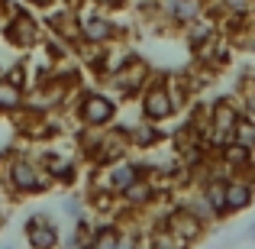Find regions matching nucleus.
I'll list each match as a JSON object with an SVG mask.
<instances>
[{
    "instance_id": "nucleus-1",
    "label": "nucleus",
    "mask_w": 255,
    "mask_h": 249,
    "mask_svg": "<svg viewBox=\"0 0 255 249\" xmlns=\"http://www.w3.org/2000/svg\"><path fill=\"white\" fill-rule=\"evenodd\" d=\"M0 188L13 201L42 198V194L55 191V178H52L49 168L39 162L36 152H29L26 146H16L6 156H0Z\"/></svg>"
},
{
    "instance_id": "nucleus-2",
    "label": "nucleus",
    "mask_w": 255,
    "mask_h": 249,
    "mask_svg": "<svg viewBox=\"0 0 255 249\" xmlns=\"http://www.w3.org/2000/svg\"><path fill=\"white\" fill-rule=\"evenodd\" d=\"M120 100L113 97L107 87H81L75 94V104H71V113H75L78 126H94V130H107L120 120Z\"/></svg>"
},
{
    "instance_id": "nucleus-3",
    "label": "nucleus",
    "mask_w": 255,
    "mask_h": 249,
    "mask_svg": "<svg viewBox=\"0 0 255 249\" xmlns=\"http://www.w3.org/2000/svg\"><path fill=\"white\" fill-rule=\"evenodd\" d=\"M152 75H155V71H152V65L145 62L139 52H132V55L126 58L117 71H110V75H107L100 84H104L107 91H110L113 97L123 104V100H136L139 94H142V87L149 84Z\"/></svg>"
},
{
    "instance_id": "nucleus-4",
    "label": "nucleus",
    "mask_w": 255,
    "mask_h": 249,
    "mask_svg": "<svg viewBox=\"0 0 255 249\" xmlns=\"http://www.w3.org/2000/svg\"><path fill=\"white\" fill-rule=\"evenodd\" d=\"M0 36H3V42L10 45V49L32 52V49H39L42 39H45V23L23 3L13 16L3 19V32H0Z\"/></svg>"
},
{
    "instance_id": "nucleus-5",
    "label": "nucleus",
    "mask_w": 255,
    "mask_h": 249,
    "mask_svg": "<svg viewBox=\"0 0 255 249\" xmlns=\"http://www.w3.org/2000/svg\"><path fill=\"white\" fill-rule=\"evenodd\" d=\"M136 104H139V117L152 120V123H168V120L181 117L178 104H174V97L168 91V81H165V71L149 78V84L142 87V94L136 97Z\"/></svg>"
},
{
    "instance_id": "nucleus-6",
    "label": "nucleus",
    "mask_w": 255,
    "mask_h": 249,
    "mask_svg": "<svg viewBox=\"0 0 255 249\" xmlns=\"http://www.w3.org/2000/svg\"><path fill=\"white\" fill-rule=\"evenodd\" d=\"M23 240L29 249H58L62 246V227L49 211H36L23 220Z\"/></svg>"
},
{
    "instance_id": "nucleus-7",
    "label": "nucleus",
    "mask_w": 255,
    "mask_h": 249,
    "mask_svg": "<svg viewBox=\"0 0 255 249\" xmlns=\"http://www.w3.org/2000/svg\"><path fill=\"white\" fill-rule=\"evenodd\" d=\"M162 224H165V227H168V230L174 233V237L181 240V246H184V249H194V246L200 243V240L207 237V230H210L207 224H200V220L194 217L191 211H184V207L174 204V201L168 204V211H165ZM152 227H155V224H152Z\"/></svg>"
},
{
    "instance_id": "nucleus-8",
    "label": "nucleus",
    "mask_w": 255,
    "mask_h": 249,
    "mask_svg": "<svg viewBox=\"0 0 255 249\" xmlns=\"http://www.w3.org/2000/svg\"><path fill=\"white\" fill-rule=\"evenodd\" d=\"M255 204V185L246 175H230L226 178V214L236 217V214L249 211Z\"/></svg>"
},
{
    "instance_id": "nucleus-9",
    "label": "nucleus",
    "mask_w": 255,
    "mask_h": 249,
    "mask_svg": "<svg viewBox=\"0 0 255 249\" xmlns=\"http://www.w3.org/2000/svg\"><path fill=\"white\" fill-rule=\"evenodd\" d=\"M217 159H220V165H223L226 175H246V168H249L252 159H255V149L233 139L230 146H223V149L217 152Z\"/></svg>"
},
{
    "instance_id": "nucleus-10",
    "label": "nucleus",
    "mask_w": 255,
    "mask_h": 249,
    "mask_svg": "<svg viewBox=\"0 0 255 249\" xmlns=\"http://www.w3.org/2000/svg\"><path fill=\"white\" fill-rule=\"evenodd\" d=\"M220 32V26L213 23L210 16H200V19H194L191 26H184L181 29V39H184V45H187V52H197L200 45H207L213 36Z\"/></svg>"
},
{
    "instance_id": "nucleus-11",
    "label": "nucleus",
    "mask_w": 255,
    "mask_h": 249,
    "mask_svg": "<svg viewBox=\"0 0 255 249\" xmlns=\"http://www.w3.org/2000/svg\"><path fill=\"white\" fill-rule=\"evenodd\" d=\"M26 107V87L6 81L3 75H0V117L10 120L13 113H19Z\"/></svg>"
},
{
    "instance_id": "nucleus-12",
    "label": "nucleus",
    "mask_w": 255,
    "mask_h": 249,
    "mask_svg": "<svg viewBox=\"0 0 255 249\" xmlns=\"http://www.w3.org/2000/svg\"><path fill=\"white\" fill-rule=\"evenodd\" d=\"M62 214H65V217H71V224H78V220L91 217V207H87L84 194H81V198H78V194H65V201H62Z\"/></svg>"
},
{
    "instance_id": "nucleus-13",
    "label": "nucleus",
    "mask_w": 255,
    "mask_h": 249,
    "mask_svg": "<svg viewBox=\"0 0 255 249\" xmlns=\"http://www.w3.org/2000/svg\"><path fill=\"white\" fill-rule=\"evenodd\" d=\"M223 6V16L233 13V16H255V0H220Z\"/></svg>"
},
{
    "instance_id": "nucleus-14",
    "label": "nucleus",
    "mask_w": 255,
    "mask_h": 249,
    "mask_svg": "<svg viewBox=\"0 0 255 249\" xmlns=\"http://www.w3.org/2000/svg\"><path fill=\"white\" fill-rule=\"evenodd\" d=\"M91 6H97V10H104V13H123V10H129V0H87Z\"/></svg>"
},
{
    "instance_id": "nucleus-15",
    "label": "nucleus",
    "mask_w": 255,
    "mask_h": 249,
    "mask_svg": "<svg viewBox=\"0 0 255 249\" xmlns=\"http://www.w3.org/2000/svg\"><path fill=\"white\" fill-rule=\"evenodd\" d=\"M23 3L26 6H29V10H52V6H58V3H62V0H23Z\"/></svg>"
},
{
    "instance_id": "nucleus-16",
    "label": "nucleus",
    "mask_w": 255,
    "mask_h": 249,
    "mask_svg": "<svg viewBox=\"0 0 255 249\" xmlns=\"http://www.w3.org/2000/svg\"><path fill=\"white\" fill-rule=\"evenodd\" d=\"M0 32H3V23H0Z\"/></svg>"
},
{
    "instance_id": "nucleus-17",
    "label": "nucleus",
    "mask_w": 255,
    "mask_h": 249,
    "mask_svg": "<svg viewBox=\"0 0 255 249\" xmlns=\"http://www.w3.org/2000/svg\"><path fill=\"white\" fill-rule=\"evenodd\" d=\"M3 249H13V246H3Z\"/></svg>"
},
{
    "instance_id": "nucleus-18",
    "label": "nucleus",
    "mask_w": 255,
    "mask_h": 249,
    "mask_svg": "<svg viewBox=\"0 0 255 249\" xmlns=\"http://www.w3.org/2000/svg\"><path fill=\"white\" fill-rule=\"evenodd\" d=\"M132 3H139V0H132Z\"/></svg>"
}]
</instances>
